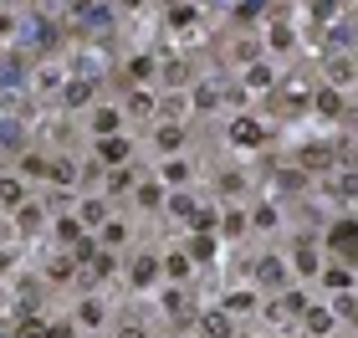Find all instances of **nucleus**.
<instances>
[{
	"instance_id": "nucleus-21",
	"label": "nucleus",
	"mask_w": 358,
	"mask_h": 338,
	"mask_svg": "<svg viewBox=\"0 0 358 338\" xmlns=\"http://www.w3.org/2000/svg\"><path fill=\"white\" fill-rule=\"evenodd\" d=\"M97 231H103V236H97V241H103V246H108V251H118V246H128V236H134V231H128V225H123V220H103V225H97Z\"/></svg>"
},
{
	"instance_id": "nucleus-4",
	"label": "nucleus",
	"mask_w": 358,
	"mask_h": 338,
	"mask_svg": "<svg viewBox=\"0 0 358 338\" xmlns=\"http://www.w3.org/2000/svg\"><path fill=\"white\" fill-rule=\"evenodd\" d=\"M57 98H62V108H87L97 98V83H92V77H62Z\"/></svg>"
},
{
	"instance_id": "nucleus-42",
	"label": "nucleus",
	"mask_w": 358,
	"mask_h": 338,
	"mask_svg": "<svg viewBox=\"0 0 358 338\" xmlns=\"http://www.w3.org/2000/svg\"><path fill=\"white\" fill-rule=\"evenodd\" d=\"M225 308H231V313H251L256 297H251V293H231V297H225Z\"/></svg>"
},
{
	"instance_id": "nucleus-46",
	"label": "nucleus",
	"mask_w": 358,
	"mask_h": 338,
	"mask_svg": "<svg viewBox=\"0 0 358 338\" xmlns=\"http://www.w3.org/2000/svg\"><path fill=\"white\" fill-rule=\"evenodd\" d=\"M164 308H169L174 318H185V293H179V282H174V293H164Z\"/></svg>"
},
{
	"instance_id": "nucleus-9",
	"label": "nucleus",
	"mask_w": 358,
	"mask_h": 338,
	"mask_svg": "<svg viewBox=\"0 0 358 338\" xmlns=\"http://www.w3.org/2000/svg\"><path fill=\"white\" fill-rule=\"evenodd\" d=\"M353 220L343 216V220H333V231H328V241H322V246H328V251H338V256H343V262H353Z\"/></svg>"
},
{
	"instance_id": "nucleus-20",
	"label": "nucleus",
	"mask_w": 358,
	"mask_h": 338,
	"mask_svg": "<svg viewBox=\"0 0 358 338\" xmlns=\"http://www.w3.org/2000/svg\"><path fill=\"white\" fill-rule=\"evenodd\" d=\"M179 143H185V123H159L154 128V149H179Z\"/></svg>"
},
{
	"instance_id": "nucleus-38",
	"label": "nucleus",
	"mask_w": 358,
	"mask_h": 338,
	"mask_svg": "<svg viewBox=\"0 0 358 338\" xmlns=\"http://www.w3.org/2000/svg\"><path fill=\"white\" fill-rule=\"evenodd\" d=\"M87 267H92V277H97V282H103V277H113V272H118V262H113L108 251H97V256H92Z\"/></svg>"
},
{
	"instance_id": "nucleus-41",
	"label": "nucleus",
	"mask_w": 358,
	"mask_h": 338,
	"mask_svg": "<svg viewBox=\"0 0 358 338\" xmlns=\"http://www.w3.org/2000/svg\"><path fill=\"white\" fill-rule=\"evenodd\" d=\"M31 36H36L41 46H57V26L52 21H36V26H31Z\"/></svg>"
},
{
	"instance_id": "nucleus-14",
	"label": "nucleus",
	"mask_w": 358,
	"mask_h": 338,
	"mask_svg": "<svg viewBox=\"0 0 358 338\" xmlns=\"http://www.w3.org/2000/svg\"><path fill=\"white\" fill-rule=\"evenodd\" d=\"M26 200V180L21 174H0V211H15Z\"/></svg>"
},
{
	"instance_id": "nucleus-26",
	"label": "nucleus",
	"mask_w": 358,
	"mask_h": 338,
	"mask_svg": "<svg viewBox=\"0 0 358 338\" xmlns=\"http://www.w3.org/2000/svg\"><path fill=\"white\" fill-rule=\"evenodd\" d=\"M189 103L200 108V113H215V108H220V92L210 87V83H194V92H189Z\"/></svg>"
},
{
	"instance_id": "nucleus-2",
	"label": "nucleus",
	"mask_w": 358,
	"mask_h": 338,
	"mask_svg": "<svg viewBox=\"0 0 358 338\" xmlns=\"http://www.w3.org/2000/svg\"><path fill=\"white\" fill-rule=\"evenodd\" d=\"M292 267H297V277H302V282H313V277H317V267H322V246H317L313 236H297V241H292Z\"/></svg>"
},
{
	"instance_id": "nucleus-48",
	"label": "nucleus",
	"mask_w": 358,
	"mask_h": 338,
	"mask_svg": "<svg viewBox=\"0 0 358 338\" xmlns=\"http://www.w3.org/2000/svg\"><path fill=\"white\" fill-rule=\"evenodd\" d=\"M36 87H41V92H57V87H62V77H57V72H52V67H46V72H41V77H36Z\"/></svg>"
},
{
	"instance_id": "nucleus-3",
	"label": "nucleus",
	"mask_w": 358,
	"mask_h": 338,
	"mask_svg": "<svg viewBox=\"0 0 358 338\" xmlns=\"http://www.w3.org/2000/svg\"><path fill=\"white\" fill-rule=\"evenodd\" d=\"M97 164H103V169L134 164V139H123V134H108V139H97Z\"/></svg>"
},
{
	"instance_id": "nucleus-8",
	"label": "nucleus",
	"mask_w": 358,
	"mask_h": 338,
	"mask_svg": "<svg viewBox=\"0 0 358 338\" xmlns=\"http://www.w3.org/2000/svg\"><path fill=\"white\" fill-rule=\"evenodd\" d=\"M128 287H138V293H143V287H159V256L154 251H143L138 262L128 267Z\"/></svg>"
},
{
	"instance_id": "nucleus-23",
	"label": "nucleus",
	"mask_w": 358,
	"mask_h": 338,
	"mask_svg": "<svg viewBox=\"0 0 358 338\" xmlns=\"http://www.w3.org/2000/svg\"><path fill=\"white\" fill-rule=\"evenodd\" d=\"M138 180H134V164H118V169H108V195H128Z\"/></svg>"
},
{
	"instance_id": "nucleus-37",
	"label": "nucleus",
	"mask_w": 358,
	"mask_h": 338,
	"mask_svg": "<svg viewBox=\"0 0 358 338\" xmlns=\"http://www.w3.org/2000/svg\"><path fill=\"white\" fill-rule=\"evenodd\" d=\"M241 190H246V174H241V169H225V174H220V195H241Z\"/></svg>"
},
{
	"instance_id": "nucleus-36",
	"label": "nucleus",
	"mask_w": 358,
	"mask_h": 338,
	"mask_svg": "<svg viewBox=\"0 0 358 338\" xmlns=\"http://www.w3.org/2000/svg\"><path fill=\"white\" fill-rule=\"evenodd\" d=\"M302 308H307L302 293H282V302H276V313H287V318H302Z\"/></svg>"
},
{
	"instance_id": "nucleus-19",
	"label": "nucleus",
	"mask_w": 358,
	"mask_h": 338,
	"mask_svg": "<svg viewBox=\"0 0 358 338\" xmlns=\"http://www.w3.org/2000/svg\"><path fill=\"white\" fill-rule=\"evenodd\" d=\"M317 277H322L328 293H343V287H353V267H348V262H343V267H317Z\"/></svg>"
},
{
	"instance_id": "nucleus-31",
	"label": "nucleus",
	"mask_w": 358,
	"mask_h": 338,
	"mask_svg": "<svg viewBox=\"0 0 358 338\" xmlns=\"http://www.w3.org/2000/svg\"><path fill=\"white\" fill-rule=\"evenodd\" d=\"M77 220H83V225H103V220H108V200H83Z\"/></svg>"
},
{
	"instance_id": "nucleus-33",
	"label": "nucleus",
	"mask_w": 358,
	"mask_h": 338,
	"mask_svg": "<svg viewBox=\"0 0 358 338\" xmlns=\"http://www.w3.org/2000/svg\"><path fill=\"white\" fill-rule=\"evenodd\" d=\"M83 231H87V225L77 220V216H62V220H57V241H62V246H72V241L83 236Z\"/></svg>"
},
{
	"instance_id": "nucleus-6",
	"label": "nucleus",
	"mask_w": 358,
	"mask_h": 338,
	"mask_svg": "<svg viewBox=\"0 0 358 338\" xmlns=\"http://www.w3.org/2000/svg\"><path fill=\"white\" fill-rule=\"evenodd\" d=\"M118 108H123V118H138V123H149L154 113H159L149 87H123V103H118Z\"/></svg>"
},
{
	"instance_id": "nucleus-16",
	"label": "nucleus",
	"mask_w": 358,
	"mask_h": 338,
	"mask_svg": "<svg viewBox=\"0 0 358 338\" xmlns=\"http://www.w3.org/2000/svg\"><path fill=\"white\" fill-rule=\"evenodd\" d=\"M128 195H134V205H138V211H159V205H164V185L143 180V185H134V190H128Z\"/></svg>"
},
{
	"instance_id": "nucleus-30",
	"label": "nucleus",
	"mask_w": 358,
	"mask_h": 338,
	"mask_svg": "<svg viewBox=\"0 0 358 338\" xmlns=\"http://www.w3.org/2000/svg\"><path fill=\"white\" fill-rule=\"evenodd\" d=\"M215 220H220V205H194V216H189L194 231H215Z\"/></svg>"
},
{
	"instance_id": "nucleus-25",
	"label": "nucleus",
	"mask_w": 358,
	"mask_h": 338,
	"mask_svg": "<svg viewBox=\"0 0 358 338\" xmlns=\"http://www.w3.org/2000/svg\"><path fill=\"white\" fill-rule=\"evenodd\" d=\"M215 225H220V241H236V236H246V211H225Z\"/></svg>"
},
{
	"instance_id": "nucleus-34",
	"label": "nucleus",
	"mask_w": 358,
	"mask_h": 338,
	"mask_svg": "<svg viewBox=\"0 0 358 338\" xmlns=\"http://www.w3.org/2000/svg\"><path fill=\"white\" fill-rule=\"evenodd\" d=\"M72 272H77V262H72V256H57V262L46 267V282H57V287H62V282L72 277Z\"/></svg>"
},
{
	"instance_id": "nucleus-28",
	"label": "nucleus",
	"mask_w": 358,
	"mask_h": 338,
	"mask_svg": "<svg viewBox=\"0 0 358 338\" xmlns=\"http://www.w3.org/2000/svg\"><path fill=\"white\" fill-rule=\"evenodd\" d=\"M159 77H164L169 87H179V83H189V67L179 57H169V62H159Z\"/></svg>"
},
{
	"instance_id": "nucleus-47",
	"label": "nucleus",
	"mask_w": 358,
	"mask_h": 338,
	"mask_svg": "<svg viewBox=\"0 0 358 338\" xmlns=\"http://www.w3.org/2000/svg\"><path fill=\"white\" fill-rule=\"evenodd\" d=\"M333 308H338V318H343V323L353 318V293H348V287H343V293H338V302H333Z\"/></svg>"
},
{
	"instance_id": "nucleus-35",
	"label": "nucleus",
	"mask_w": 358,
	"mask_h": 338,
	"mask_svg": "<svg viewBox=\"0 0 358 338\" xmlns=\"http://www.w3.org/2000/svg\"><path fill=\"white\" fill-rule=\"evenodd\" d=\"M164 200H169V216L174 220H189L194 216V195H164Z\"/></svg>"
},
{
	"instance_id": "nucleus-11",
	"label": "nucleus",
	"mask_w": 358,
	"mask_h": 338,
	"mask_svg": "<svg viewBox=\"0 0 358 338\" xmlns=\"http://www.w3.org/2000/svg\"><path fill=\"white\" fill-rule=\"evenodd\" d=\"M231 143H246V149H262V143H266V128L256 123V118H236V123H231Z\"/></svg>"
},
{
	"instance_id": "nucleus-52",
	"label": "nucleus",
	"mask_w": 358,
	"mask_h": 338,
	"mask_svg": "<svg viewBox=\"0 0 358 338\" xmlns=\"http://www.w3.org/2000/svg\"><path fill=\"white\" fill-rule=\"evenodd\" d=\"M123 6H128V10H138V6H143V0H123Z\"/></svg>"
},
{
	"instance_id": "nucleus-1",
	"label": "nucleus",
	"mask_w": 358,
	"mask_h": 338,
	"mask_svg": "<svg viewBox=\"0 0 358 338\" xmlns=\"http://www.w3.org/2000/svg\"><path fill=\"white\" fill-rule=\"evenodd\" d=\"M313 108H317L322 123H348V92L333 87V83H322V87L313 92Z\"/></svg>"
},
{
	"instance_id": "nucleus-10",
	"label": "nucleus",
	"mask_w": 358,
	"mask_h": 338,
	"mask_svg": "<svg viewBox=\"0 0 358 338\" xmlns=\"http://www.w3.org/2000/svg\"><path fill=\"white\" fill-rule=\"evenodd\" d=\"M118 128H123V108H118V103H97V108H92V134H97V139L118 134Z\"/></svg>"
},
{
	"instance_id": "nucleus-13",
	"label": "nucleus",
	"mask_w": 358,
	"mask_h": 338,
	"mask_svg": "<svg viewBox=\"0 0 358 338\" xmlns=\"http://www.w3.org/2000/svg\"><path fill=\"white\" fill-rule=\"evenodd\" d=\"M215 246H220L215 231H194V236L185 241V256H189V262H210V256H215Z\"/></svg>"
},
{
	"instance_id": "nucleus-51",
	"label": "nucleus",
	"mask_w": 358,
	"mask_h": 338,
	"mask_svg": "<svg viewBox=\"0 0 358 338\" xmlns=\"http://www.w3.org/2000/svg\"><path fill=\"white\" fill-rule=\"evenodd\" d=\"M92 6H97V0H67V10H77V15H87Z\"/></svg>"
},
{
	"instance_id": "nucleus-40",
	"label": "nucleus",
	"mask_w": 358,
	"mask_h": 338,
	"mask_svg": "<svg viewBox=\"0 0 358 338\" xmlns=\"http://www.w3.org/2000/svg\"><path fill=\"white\" fill-rule=\"evenodd\" d=\"M41 328H46L41 318H31V313H26L21 323H15V333H10V338H41Z\"/></svg>"
},
{
	"instance_id": "nucleus-49",
	"label": "nucleus",
	"mask_w": 358,
	"mask_h": 338,
	"mask_svg": "<svg viewBox=\"0 0 358 338\" xmlns=\"http://www.w3.org/2000/svg\"><path fill=\"white\" fill-rule=\"evenodd\" d=\"M41 338H72V323H46Z\"/></svg>"
},
{
	"instance_id": "nucleus-45",
	"label": "nucleus",
	"mask_w": 358,
	"mask_h": 338,
	"mask_svg": "<svg viewBox=\"0 0 358 338\" xmlns=\"http://www.w3.org/2000/svg\"><path fill=\"white\" fill-rule=\"evenodd\" d=\"M276 180H282L287 190H302V185H307V169H282V174H276Z\"/></svg>"
},
{
	"instance_id": "nucleus-29",
	"label": "nucleus",
	"mask_w": 358,
	"mask_h": 338,
	"mask_svg": "<svg viewBox=\"0 0 358 338\" xmlns=\"http://www.w3.org/2000/svg\"><path fill=\"white\" fill-rule=\"evenodd\" d=\"M159 174H164L169 185H185L194 169H189V159H164V164H159Z\"/></svg>"
},
{
	"instance_id": "nucleus-12",
	"label": "nucleus",
	"mask_w": 358,
	"mask_h": 338,
	"mask_svg": "<svg viewBox=\"0 0 358 338\" xmlns=\"http://www.w3.org/2000/svg\"><path fill=\"white\" fill-rule=\"evenodd\" d=\"M189 256L185 251H169V256H159V277H169V282H179V287H185L189 282Z\"/></svg>"
},
{
	"instance_id": "nucleus-17",
	"label": "nucleus",
	"mask_w": 358,
	"mask_h": 338,
	"mask_svg": "<svg viewBox=\"0 0 358 338\" xmlns=\"http://www.w3.org/2000/svg\"><path fill=\"white\" fill-rule=\"evenodd\" d=\"M271 83H276L271 62H246V87L251 92H271Z\"/></svg>"
},
{
	"instance_id": "nucleus-24",
	"label": "nucleus",
	"mask_w": 358,
	"mask_h": 338,
	"mask_svg": "<svg viewBox=\"0 0 358 338\" xmlns=\"http://www.w3.org/2000/svg\"><path fill=\"white\" fill-rule=\"evenodd\" d=\"M328 83L343 87V92L353 87V62H348V57H333V62H328Z\"/></svg>"
},
{
	"instance_id": "nucleus-39",
	"label": "nucleus",
	"mask_w": 358,
	"mask_h": 338,
	"mask_svg": "<svg viewBox=\"0 0 358 338\" xmlns=\"http://www.w3.org/2000/svg\"><path fill=\"white\" fill-rule=\"evenodd\" d=\"M266 46H271V52H287V46H292V26H271L266 31Z\"/></svg>"
},
{
	"instance_id": "nucleus-43",
	"label": "nucleus",
	"mask_w": 358,
	"mask_h": 338,
	"mask_svg": "<svg viewBox=\"0 0 358 338\" xmlns=\"http://www.w3.org/2000/svg\"><path fill=\"white\" fill-rule=\"evenodd\" d=\"M118 338H149V328H143L138 318H123V323H118Z\"/></svg>"
},
{
	"instance_id": "nucleus-18",
	"label": "nucleus",
	"mask_w": 358,
	"mask_h": 338,
	"mask_svg": "<svg viewBox=\"0 0 358 338\" xmlns=\"http://www.w3.org/2000/svg\"><path fill=\"white\" fill-rule=\"evenodd\" d=\"M15 174H21V180H46V154L41 149L21 154V159H15Z\"/></svg>"
},
{
	"instance_id": "nucleus-53",
	"label": "nucleus",
	"mask_w": 358,
	"mask_h": 338,
	"mask_svg": "<svg viewBox=\"0 0 358 338\" xmlns=\"http://www.w3.org/2000/svg\"><path fill=\"white\" fill-rule=\"evenodd\" d=\"M328 338H333V333H328Z\"/></svg>"
},
{
	"instance_id": "nucleus-44",
	"label": "nucleus",
	"mask_w": 358,
	"mask_h": 338,
	"mask_svg": "<svg viewBox=\"0 0 358 338\" xmlns=\"http://www.w3.org/2000/svg\"><path fill=\"white\" fill-rule=\"evenodd\" d=\"M338 15V0H313V21H333Z\"/></svg>"
},
{
	"instance_id": "nucleus-22",
	"label": "nucleus",
	"mask_w": 358,
	"mask_h": 338,
	"mask_svg": "<svg viewBox=\"0 0 358 338\" xmlns=\"http://www.w3.org/2000/svg\"><path fill=\"white\" fill-rule=\"evenodd\" d=\"M103 302H97V297H83V302H77V323H83V328H103Z\"/></svg>"
},
{
	"instance_id": "nucleus-27",
	"label": "nucleus",
	"mask_w": 358,
	"mask_h": 338,
	"mask_svg": "<svg viewBox=\"0 0 358 338\" xmlns=\"http://www.w3.org/2000/svg\"><path fill=\"white\" fill-rule=\"evenodd\" d=\"M67 256H72V262H77V267H87V262H92V256H97V241H92V236L83 231V236H77V241H72V246H67Z\"/></svg>"
},
{
	"instance_id": "nucleus-50",
	"label": "nucleus",
	"mask_w": 358,
	"mask_h": 338,
	"mask_svg": "<svg viewBox=\"0 0 358 338\" xmlns=\"http://www.w3.org/2000/svg\"><path fill=\"white\" fill-rule=\"evenodd\" d=\"M10 31H15V15H10V10H0V36H10Z\"/></svg>"
},
{
	"instance_id": "nucleus-32",
	"label": "nucleus",
	"mask_w": 358,
	"mask_h": 338,
	"mask_svg": "<svg viewBox=\"0 0 358 338\" xmlns=\"http://www.w3.org/2000/svg\"><path fill=\"white\" fill-rule=\"evenodd\" d=\"M276 220H282V216H276V205L266 200V205H256V211L246 216V225H262V231H276Z\"/></svg>"
},
{
	"instance_id": "nucleus-15",
	"label": "nucleus",
	"mask_w": 358,
	"mask_h": 338,
	"mask_svg": "<svg viewBox=\"0 0 358 338\" xmlns=\"http://www.w3.org/2000/svg\"><path fill=\"white\" fill-rule=\"evenodd\" d=\"M302 328L313 333V338H328L338 323H333V313H328V308H302Z\"/></svg>"
},
{
	"instance_id": "nucleus-5",
	"label": "nucleus",
	"mask_w": 358,
	"mask_h": 338,
	"mask_svg": "<svg viewBox=\"0 0 358 338\" xmlns=\"http://www.w3.org/2000/svg\"><path fill=\"white\" fill-rule=\"evenodd\" d=\"M10 216H15V236H26V241H31V236H41V225H46V211H41V200H31V195H26L21 205H15Z\"/></svg>"
},
{
	"instance_id": "nucleus-7",
	"label": "nucleus",
	"mask_w": 358,
	"mask_h": 338,
	"mask_svg": "<svg viewBox=\"0 0 358 338\" xmlns=\"http://www.w3.org/2000/svg\"><path fill=\"white\" fill-rule=\"evenodd\" d=\"M256 282H262L266 293H282V287L292 282V272L276 262V256H262V262H256Z\"/></svg>"
}]
</instances>
